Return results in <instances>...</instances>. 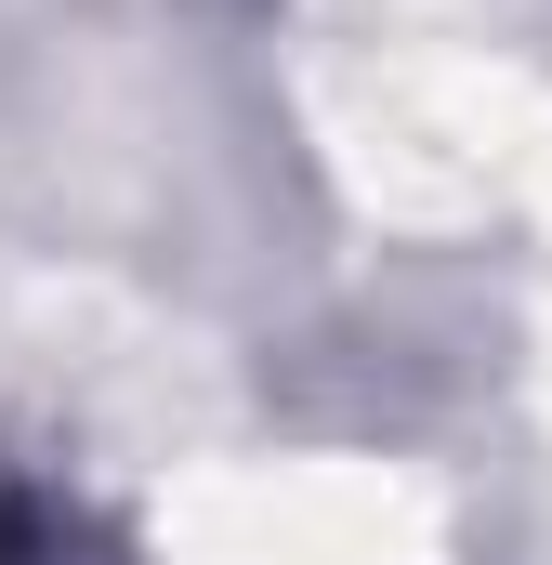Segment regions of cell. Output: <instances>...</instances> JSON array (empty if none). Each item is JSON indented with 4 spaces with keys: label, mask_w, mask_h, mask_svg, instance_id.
Returning a JSON list of instances; mask_svg holds the SVG:
<instances>
[{
    "label": "cell",
    "mask_w": 552,
    "mask_h": 565,
    "mask_svg": "<svg viewBox=\"0 0 552 565\" xmlns=\"http://www.w3.org/2000/svg\"><path fill=\"white\" fill-rule=\"evenodd\" d=\"M0 565H53V526H40V500H26L13 460H0Z\"/></svg>",
    "instance_id": "6da1fadb"
}]
</instances>
